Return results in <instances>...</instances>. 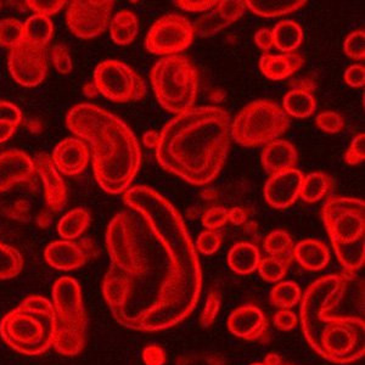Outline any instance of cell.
<instances>
[{"instance_id":"6da1fadb","label":"cell","mask_w":365,"mask_h":365,"mask_svg":"<svg viewBox=\"0 0 365 365\" xmlns=\"http://www.w3.org/2000/svg\"><path fill=\"white\" fill-rule=\"evenodd\" d=\"M123 201L144 225L125 249L108 252L105 301L125 328L146 332L173 328L194 312L202 290L195 245L175 206L153 187H129Z\"/></svg>"},{"instance_id":"7a4b0ae2","label":"cell","mask_w":365,"mask_h":365,"mask_svg":"<svg viewBox=\"0 0 365 365\" xmlns=\"http://www.w3.org/2000/svg\"><path fill=\"white\" fill-rule=\"evenodd\" d=\"M230 129V116L217 106L192 108L179 113L160 133L158 165L192 185L210 184L228 158Z\"/></svg>"},{"instance_id":"3957f363","label":"cell","mask_w":365,"mask_h":365,"mask_svg":"<svg viewBox=\"0 0 365 365\" xmlns=\"http://www.w3.org/2000/svg\"><path fill=\"white\" fill-rule=\"evenodd\" d=\"M67 128L91 144L93 170L101 189L120 195L128 190L141 166L139 141L120 117L93 104H79L66 116Z\"/></svg>"},{"instance_id":"277c9868","label":"cell","mask_w":365,"mask_h":365,"mask_svg":"<svg viewBox=\"0 0 365 365\" xmlns=\"http://www.w3.org/2000/svg\"><path fill=\"white\" fill-rule=\"evenodd\" d=\"M322 218L344 273L357 274L365 262V202L361 199L331 196Z\"/></svg>"},{"instance_id":"5b68a950","label":"cell","mask_w":365,"mask_h":365,"mask_svg":"<svg viewBox=\"0 0 365 365\" xmlns=\"http://www.w3.org/2000/svg\"><path fill=\"white\" fill-rule=\"evenodd\" d=\"M0 336L11 349L26 356L46 352L54 344L53 303L43 296H29L3 318Z\"/></svg>"},{"instance_id":"8992f818","label":"cell","mask_w":365,"mask_h":365,"mask_svg":"<svg viewBox=\"0 0 365 365\" xmlns=\"http://www.w3.org/2000/svg\"><path fill=\"white\" fill-rule=\"evenodd\" d=\"M55 313L54 347L56 352L75 357L82 352L87 340L88 317L82 290L71 277H63L53 287Z\"/></svg>"},{"instance_id":"52a82bcc","label":"cell","mask_w":365,"mask_h":365,"mask_svg":"<svg viewBox=\"0 0 365 365\" xmlns=\"http://www.w3.org/2000/svg\"><path fill=\"white\" fill-rule=\"evenodd\" d=\"M151 84L162 108L168 113H185L194 108L199 91V72L185 55L165 56L151 70Z\"/></svg>"},{"instance_id":"ba28073f","label":"cell","mask_w":365,"mask_h":365,"mask_svg":"<svg viewBox=\"0 0 365 365\" xmlns=\"http://www.w3.org/2000/svg\"><path fill=\"white\" fill-rule=\"evenodd\" d=\"M290 125V117L282 106L269 100H256L241 110L230 132L237 144L256 148L277 140Z\"/></svg>"},{"instance_id":"9c48e42d","label":"cell","mask_w":365,"mask_h":365,"mask_svg":"<svg viewBox=\"0 0 365 365\" xmlns=\"http://www.w3.org/2000/svg\"><path fill=\"white\" fill-rule=\"evenodd\" d=\"M94 84L99 94L113 103L139 101L146 96V83L137 71L118 60H106L94 71Z\"/></svg>"},{"instance_id":"30bf717a","label":"cell","mask_w":365,"mask_h":365,"mask_svg":"<svg viewBox=\"0 0 365 365\" xmlns=\"http://www.w3.org/2000/svg\"><path fill=\"white\" fill-rule=\"evenodd\" d=\"M195 37L194 25L187 17L170 14L155 22L146 36L145 46L151 54L170 56L187 49Z\"/></svg>"},{"instance_id":"8fae6325","label":"cell","mask_w":365,"mask_h":365,"mask_svg":"<svg viewBox=\"0 0 365 365\" xmlns=\"http://www.w3.org/2000/svg\"><path fill=\"white\" fill-rule=\"evenodd\" d=\"M113 4L111 0L71 1L67 8V26L81 39L98 37L110 26Z\"/></svg>"},{"instance_id":"7c38bea8","label":"cell","mask_w":365,"mask_h":365,"mask_svg":"<svg viewBox=\"0 0 365 365\" xmlns=\"http://www.w3.org/2000/svg\"><path fill=\"white\" fill-rule=\"evenodd\" d=\"M46 48L32 46L22 41L10 49L9 71L22 87H37L46 79L48 72Z\"/></svg>"},{"instance_id":"4fadbf2b","label":"cell","mask_w":365,"mask_h":365,"mask_svg":"<svg viewBox=\"0 0 365 365\" xmlns=\"http://www.w3.org/2000/svg\"><path fill=\"white\" fill-rule=\"evenodd\" d=\"M98 256L99 250L96 242L88 237L78 241H54L44 251L46 263L55 269L65 272L78 269Z\"/></svg>"},{"instance_id":"5bb4252c","label":"cell","mask_w":365,"mask_h":365,"mask_svg":"<svg viewBox=\"0 0 365 365\" xmlns=\"http://www.w3.org/2000/svg\"><path fill=\"white\" fill-rule=\"evenodd\" d=\"M302 172L296 168L270 175L264 187V197L277 210H285L295 204L302 185Z\"/></svg>"},{"instance_id":"9a60e30c","label":"cell","mask_w":365,"mask_h":365,"mask_svg":"<svg viewBox=\"0 0 365 365\" xmlns=\"http://www.w3.org/2000/svg\"><path fill=\"white\" fill-rule=\"evenodd\" d=\"M37 173L44 184V196H46V208L58 213L63 210L67 204V187L55 168L53 158L48 154H39L34 160Z\"/></svg>"},{"instance_id":"2e32d148","label":"cell","mask_w":365,"mask_h":365,"mask_svg":"<svg viewBox=\"0 0 365 365\" xmlns=\"http://www.w3.org/2000/svg\"><path fill=\"white\" fill-rule=\"evenodd\" d=\"M246 10L244 0H222L217 3L211 13L199 19L194 25L195 34L199 37H211L217 32L237 21Z\"/></svg>"},{"instance_id":"e0dca14e","label":"cell","mask_w":365,"mask_h":365,"mask_svg":"<svg viewBox=\"0 0 365 365\" xmlns=\"http://www.w3.org/2000/svg\"><path fill=\"white\" fill-rule=\"evenodd\" d=\"M36 175V165L29 155L20 150H9L0 154V192L20 182H29Z\"/></svg>"},{"instance_id":"ac0fdd59","label":"cell","mask_w":365,"mask_h":365,"mask_svg":"<svg viewBox=\"0 0 365 365\" xmlns=\"http://www.w3.org/2000/svg\"><path fill=\"white\" fill-rule=\"evenodd\" d=\"M228 329L234 336L246 341H258L266 335L268 320L263 312L253 304H246L232 312Z\"/></svg>"},{"instance_id":"d6986e66","label":"cell","mask_w":365,"mask_h":365,"mask_svg":"<svg viewBox=\"0 0 365 365\" xmlns=\"http://www.w3.org/2000/svg\"><path fill=\"white\" fill-rule=\"evenodd\" d=\"M51 158L58 172L77 175L87 168L91 153L83 140L78 138H66L56 145Z\"/></svg>"},{"instance_id":"ffe728a7","label":"cell","mask_w":365,"mask_h":365,"mask_svg":"<svg viewBox=\"0 0 365 365\" xmlns=\"http://www.w3.org/2000/svg\"><path fill=\"white\" fill-rule=\"evenodd\" d=\"M297 161V150L287 140L277 139L270 141L262 150V166L270 175L282 170H291L296 166Z\"/></svg>"},{"instance_id":"44dd1931","label":"cell","mask_w":365,"mask_h":365,"mask_svg":"<svg viewBox=\"0 0 365 365\" xmlns=\"http://www.w3.org/2000/svg\"><path fill=\"white\" fill-rule=\"evenodd\" d=\"M304 65L302 55L296 53L289 54H266L259 60V70L272 81H282L289 78Z\"/></svg>"},{"instance_id":"7402d4cb","label":"cell","mask_w":365,"mask_h":365,"mask_svg":"<svg viewBox=\"0 0 365 365\" xmlns=\"http://www.w3.org/2000/svg\"><path fill=\"white\" fill-rule=\"evenodd\" d=\"M294 258L302 268L309 272H318L328 266L330 251L328 246L319 240L307 239L299 241L294 249Z\"/></svg>"},{"instance_id":"603a6c76","label":"cell","mask_w":365,"mask_h":365,"mask_svg":"<svg viewBox=\"0 0 365 365\" xmlns=\"http://www.w3.org/2000/svg\"><path fill=\"white\" fill-rule=\"evenodd\" d=\"M261 253L257 246L250 242H237L228 253V264L232 272L247 275L257 269Z\"/></svg>"},{"instance_id":"cb8c5ba5","label":"cell","mask_w":365,"mask_h":365,"mask_svg":"<svg viewBox=\"0 0 365 365\" xmlns=\"http://www.w3.org/2000/svg\"><path fill=\"white\" fill-rule=\"evenodd\" d=\"M282 110L287 113V116L302 120L311 117L314 113L317 103L311 91L296 87L291 89L285 96L282 100Z\"/></svg>"},{"instance_id":"d4e9b609","label":"cell","mask_w":365,"mask_h":365,"mask_svg":"<svg viewBox=\"0 0 365 365\" xmlns=\"http://www.w3.org/2000/svg\"><path fill=\"white\" fill-rule=\"evenodd\" d=\"M139 22L135 14L129 10H120L110 22V34L118 46H129L137 38Z\"/></svg>"},{"instance_id":"484cf974","label":"cell","mask_w":365,"mask_h":365,"mask_svg":"<svg viewBox=\"0 0 365 365\" xmlns=\"http://www.w3.org/2000/svg\"><path fill=\"white\" fill-rule=\"evenodd\" d=\"M274 46L284 54L294 53L303 42L302 27L292 20H282L274 27Z\"/></svg>"},{"instance_id":"4316f807","label":"cell","mask_w":365,"mask_h":365,"mask_svg":"<svg viewBox=\"0 0 365 365\" xmlns=\"http://www.w3.org/2000/svg\"><path fill=\"white\" fill-rule=\"evenodd\" d=\"M306 4V0H247L246 8L258 16L279 17L295 13Z\"/></svg>"},{"instance_id":"83f0119b","label":"cell","mask_w":365,"mask_h":365,"mask_svg":"<svg viewBox=\"0 0 365 365\" xmlns=\"http://www.w3.org/2000/svg\"><path fill=\"white\" fill-rule=\"evenodd\" d=\"M54 34V24L50 17L32 15L24 24V41L32 46L46 48Z\"/></svg>"},{"instance_id":"f1b7e54d","label":"cell","mask_w":365,"mask_h":365,"mask_svg":"<svg viewBox=\"0 0 365 365\" xmlns=\"http://www.w3.org/2000/svg\"><path fill=\"white\" fill-rule=\"evenodd\" d=\"M334 187V180L323 172H314L303 177L299 196L308 204H314L328 195Z\"/></svg>"},{"instance_id":"f546056e","label":"cell","mask_w":365,"mask_h":365,"mask_svg":"<svg viewBox=\"0 0 365 365\" xmlns=\"http://www.w3.org/2000/svg\"><path fill=\"white\" fill-rule=\"evenodd\" d=\"M91 213L87 210L84 208L71 210L58 222V235L65 240L78 239L91 225Z\"/></svg>"},{"instance_id":"4dcf8cb0","label":"cell","mask_w":365,"mask_h":365,"mask_svg":"<svg viewBox=\"0 0 365 365\" xmlns=\"http://www.w3.org/2000/svg\"><path fill=\"white\" fill-rule=\"evenodd\" d=\"M264 251L272 257L282 258L290 263L294 261L295 244L289 232L285 230H274L266 237L263 244Z\"/></svg>"},{"instance_id":"1f68e13d","label":"cell","mask_w":365,"mask_h":365,"mask_svg":"<svg viewBox=\"0 0 365 365\" xmlns=\"http://www.w3.org/2000/svg\"><path fill=\"white\" fill-rule=\"evenodd\" d=\"M302 299L301 287L295 282H282L273 287L270 301L280 309H291Z\"/></svg>"},{"instance_id":"d6a6232c","label":"cell","mask_w":365,"mask_h":365,"mask_svg":"<svg viewBox=\"0 0 365 365\" xmlns=\"http://www.w3.org/2000/svg\"><path fill=\"white\" fill-rule=\"evenodd\" d=\"M24 268V258L13 246L0 241V280H8L17 277Z\"/></svg>"},{"instance_id":"836d02e7","label":"cell","mask_w":365,"mask_h":365,"mask_svg":"<svg viewBox=\"0 0 365 365\" xmlns=\"http://www.w3.org/2000/svg\"><path fill=\"white\" fill-rule=\"evenodd\" d=\"M290 263L282 258L269 257L261 258L258 264V273L261 278L267 282H278L287 275Z\"/></svg>"},{"instance_id":"e575fe53","label":"cell","mask_w":365,"mask_h":365,"mask_svg":"<svg viewBox=\"0 0 365 365\" xmlns=\"http://www.w3.org/2000/svg\"><path fill=\"white\" fill-rule=\"evenodd\" d=\"M24 41V24L17 19L0 21V46L11 49Z\"/></svg>"},{"instance_id":"d590c367","label":"cell","mask_w":365,"mask_h":365,"mask_svg":"<svg viewBox=\"0 0 365 365\" xmlns=\"http://www.w3.org/2000/svg\"><path fill=\"white\" fill-rule=\"evenodd\" d=\"M344 50L346 55L353 60L361 61L365 58V31L357 29L349 34L344 43Z\"/></svg>"},{"instance_id":"8d00e7d4","label":"cell","mask_w":365,"mask_h":365,"mask_svg":"<svg viewBox=\"0 0 365 365\" xmlns=\"http://www.w3.org/2000/svg\"><path fill=\"white\" fill-rule=\"evenodd\" d=\"M316 123L323 132L329 134L340 133L344 128V117L335 111H325L318 115Z\"/></svg>"},{"instance_id":"74e56055","label":"cell","mask_w":365,"mask_h":365,"mask_svg":"<svg viewBox=\"0 0 365 365\" xmlns=\"http://www.w3.org/2000/svg\"><path fill=\"white\" fill-rule=\"evenodd\" d=\"M26 4L34 15L50 17L58 14L67 3L65 0H27Z\"/></svg>"},{"instance_id":"f35d334b","label":"cell","mask_w":365,"mask_h":365,"mask_svg":"<svg viewBox=\"0 0 365 365\" xmlns=\"http://www.w3.org/2000/svg\"><path fill=\"white\" fill-rule=\"evenodd\" d=\"M50 58L53 61L55 68L60 72L61 75H67L72 71V58H71L70 50L66 46L58 44L54 46L50 50Z\"/></svg>"},{"instance_id":"ab89813d","label":"cell","mask_w":365,"mask_h":365,"mask_svg":"<svg viewBox=\"0 0 365 365\" xmlns=\"http://www.w3.org/2000/svg\"><path fill=\"white\" fill-rule=\"evenodd\" d=\"M223 237L218 230H205L197 237V250L202 255H213L220 249Z\"/></svg>"},{"instance_id":"60d3db41","label":"cell","mask_w":365,"mask_h":365,"mask_svg":"<svg viewBox=\"0 0 365 365\" xmlns=\"http://www.w3.org/2000/svg\"><path fill=\"white\" fill-rule=\"evenodd\" d=\"M365 160V134H358L344 154V161L349 166H357Z\"/></svg>"},{"instance_id":"b9f144b4","label":"cell","mask_w":365,"mask_h":365,"mask_svg":"<svg viewBox=\"0 0 365 365\" xmlns=\"http://www.w3.org/2000/svg\"><path fill=\"white\" fill-rule=\"evenodd\" d=\"M220 301L216 292L211 291L208 295L207 301L205 304L204 311L201 313L200 324L204 328H210L212 324L215 323L218 313H220Z\"/></svg>"},{"instance_id":"7bdbcfd3","label":"cell","mask_w":365,"mask_h":365,"mask_svg":"<svg viewBox=\"0 0 365 365\" xmlns=\"http://www.w3.org/2000/svg\"><path fill=\"white\" fill-rule=\"evenodd\" d=\"M228 222V210L223 207H212L205 213L202 225L207 230H217L225 227Z\"/></svg>"},{"instance_id":"ee69618b","label":"cell","mask_w":365,"mask_h":365,"mask_svg":"<svg viewBox=\"0 0 365 365\" xmlns=\"http://www.w3.org/2000/svg\"><path fill=\"white\" fill-rule=\"evenodd\" d=\"M31 204L27 200H17L16 202L9 208L8 217L10 220L20 223H27L31 220Z\"/></svg>"},{"instance_id":"f6af8a7d","label":"cell","mask_w":365,"mask_h":365,"mask_svg":"<svg viewBox=\"0 0 365 365\" xmlns=\"http://www.w3.org/2000/svg\"><path fill=\"white\" fill-rule=\"evenodd\" d=\"M297 324H299V318L290 309H280L275 313V317H274L275 328L282 330V331H289V330L295 329Z\"/></svg>"},{"instance_id":"bcb514c9","label":"cell","mask_w":365,"mask_h":365,"mask_svg":"<svg viewBox=\"0 0 365 365\" xmlns=\"http://www.w3.org/2000/svg\"><path fill=\"white\" fill-rule=\"evenodd\" d=\"M0 122H9L17 127L22 122L21 110L13 103L0 101Z\"/></svg>"},{"instance_id":"7dc6e473","label":"cell","mask_w":365,"mask_h":365,"mask_svg":"<svg viewBox=\"0 0 365 365\" xmlns=\"http://www.w3.org/2000/svg\"><path fill=\"white\" fill-rule=\"evenodd\" d=\"M344 82L349 87L361 88L365 84V68L361 63L349 66L344 72Z\"/></svg>"},{"instance_id":"c3c4849f","label":"cell","mask_w":365,"mask_h":365,"mask_svg":"<svg viewBox=\"0 0 365 365\" xmlns=\"http://www.w3.org/2000/svg\"><path fill=\"white\" fill-rule=\"evenodd\" d=\"M217 3L216 0H204V1H190V0H178L175 1V4L178 8L190 11V13H202L207 11L210 9L215 8Z\"/></svg>"},{"instance_id":"681fc988","label":"cell","mask_w":365,"mask_h":365,"mask_svg":"<svg viewBox=\"0 0 365 365\" xmlns=\"http://www.w3.org/2000/svg\"><path fill=\"white\" fill-rule=\"evenodd\" d=\"M166 358V352L158 346H149L143 352V359L146 365H163Z\"/></svg>"},{"instance_id":"f907efd6","label":"cell","mask_w":365,"mask_h":365,"mask_svg":"<svg viewBox=\"0 0 365 365\" xmlns=\"http://www.w3.org/2000/svg\"><path fill=\"white\" fill-rule=\"evenodd\" d=\"M255 42L259 49L268 51L274 46L273 32L269 29H262L255 34Z\"/></svg>"},{"instance_id":"816d5d0a","label":"cell","mask_w":365,"mask_h":365,"mask_svg":"<svg viewBox=\"0 0 365 365\" xmlns=\"http://www.w3.org/2000/svg\"><path fill=\"white\" fill-rule=\"evenodd\" d=\"M249 218V213L244 207H232L228 211V222L234 225H242Z\"/></svg>"},{"instance_id":"f5cc1de1","label":"cell","mask_w":365,"mask_h":365,"mask_svg":"<svg viewBox=\"0 0 365 365\" xmlns=\"http://www.w3.org/2000/svg\"><path fill=\"white\" fill-rule=\"evenodd\" d=\"M16 132V125L9 122H0V144L8 141Z\"/></svg>"},{"instance_id":"db71d44e","label":"cell","mask_w":365,"mask_h":365,"mask_svg":"<svg viewBox=\"0 0 365 365\" xmlns=\"http://www.w3.org/2000/svg\"><path fill=\"white\" fill-rule=\"evenodd\" d=\"M53 217H54V212L50 211L49 208L43 210L37 217V225L38 227H41L42 229H46L48 227L51 225L53 223Z\"/></svg>"},{"instance_id":"11a10c76","label":"cell","mask_w":365,"mask_h":365,"mask_svg":"<svg viewBox=\"0 0 365 365\" xmlns=\"http://www.w3.org/2000/svg\"><path fill=\"white\" fill-rule=\"evenodd\" d=\"M158 139H160V134L155 130H149L143 135V143L148 149H156L158 148Z\"/></svg>"},{"instance_id":"9f6ffc18","label":"cell","mask_w":365,"mask_h":365,"mask_svg":"<svg viewBox=\"0 0 365 365\" xmlns=\"http://www.w3.org/2000/svg\"><path fill=\"white\" fill-rule=\"evenodd\" d=\"M84 96L88 98H96L99 94V91L96 89V86L94 82H89V83L84 84L83 87Z\"/></svg>"},{"instance_id":"6f0895ef","label":"cell","mask_w":365,"mask_h":365,"mask_svg":"<svg viewBox=\"0 0 365 365\" xmlns=\"http://www.w3.org/2000/svg\"><path fill=\"white\" fill-rule=\"evenodd\" d=\"M264 365H282V358L275 353H269L264 359Z\"/></svg>"},{"instance_id":"680465c9","label":"cell","mask_w":365,"mask_h":365,"mask_svg":"<svg viewBox=\"0 0 365 365\" xmlns=\"http://www.w3.org/2000/svg\"><path fill=\"white\" fill-rule=\"evenodd\" d=\"M251 365H264L263 363H253V364Z\"/></svg>"},{"instance_id":"91938a15","label":"cell","mask_w":365,"mask_h":365,"mask_svg":"<svg viewBox=\"0 0 365 365\" xmlns=\"http://www.w3.org/2000/svg\"><path fill=\"white\" fill-rule=\"evenodd\" d=\"M287 365H291V364H287Z\"/></svg>"}]
</instances>
